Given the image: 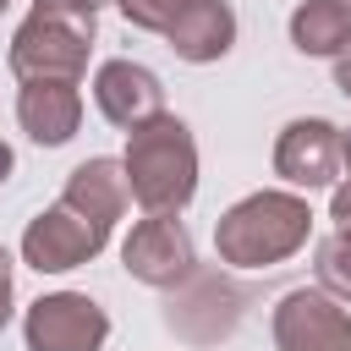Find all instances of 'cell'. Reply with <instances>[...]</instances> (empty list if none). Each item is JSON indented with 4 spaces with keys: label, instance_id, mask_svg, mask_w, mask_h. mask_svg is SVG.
Here are the masks:
<instances>
[{
    "label": "cell",
    "instance_id": "obj_1",
    "mask_svg": "<svg viewBox=\"0 0 351 351\" xmlns=\"http://www.w3.org/2000/svg\"><path fill=\"white\" fill-rule=\"evenodd\" d=\"M121 170H126L132 203L143 214H181L197 197V143H192V126L165 110L148 126L126 132Z\"/></svg>",
    "mask_w": 351,
    "mask_h": 351
},
{
    "label": "cell",
    "instance_id": "obj_8",
    "mask_svg": "<svg viewBox=\"0 0 351 351\" xmlns=\"http://www.w3.org/2000/svg\"><path fill=\"white\" fill-rule=\"evenodd\" d=\"M340 126H329L324 115H302L274 137V176L302 186V192H335L340 186Z\"/></svg>",
    "mask_w": 351,
    "mask_h": 351
},
{
    "label": "cell",
    "instance_id": "obj_5",
    "mask_svg": "<svg viewBox=\"0 0 351 351\" xmlns=\"http://www.w3.org/2000/svg\"><path fill=\"white\" fill-rule=\"evenodd\" d=\"M121 269L137 280V285H154V291H181L192 274H197V252H192V236L176 214H143L132 225V236L121 241Z\"/></svg>",
    "mask_w": 351,
    "mask_h": 351
},
{
    "label": "cell",
    "instance_id": "obj_6",
    "mask_svg": "<svg viewBox=\"0 0 351 351\" xmlns=\"http://www.w3.org/2000/svg\"><path fill=\"white\" fill-rule=\"evenodd\" d=\"M27 351H104L110 313L82 291H49L22 313Z\"/></svg>",
    "mask_w": 351,
    "mask_h": 351
},
{
    "label": "cell",
    "instance_id": "obj_3",
    "mask_svg": "<svg viewBox=\"0 0 351 351\" xmlns=\"http://www.w3.org/2000/svg\"><path fill=\"white\" fill-rule=\"evenodd\" d=\"M93 38H99V11L77 0H33L11 33L5 60L16 82H82Z\"/></svg>",
    "mask_w": 351,
    "mask_h": 351
},
{
    "label": "cell",
    "instance_id": "obj_10",
    "mask_svg": "<svg viewBox=\"0 0 351 351\" xmlns=\"http://www.w3.org/2000/svg\"><path fill=\"white\" fill-rule=\"evenodd\" d=\"M241 318V291H230L219 274H192L181 291H170V307H165V324L186 340H219L230 335Z\"/></svg>",
    "mask_w": 351,
    "mask_h": 351
},
{
    "label": "cell",
    "instance_id": "obj_19",
    "mask_svg": "<svg viewBox=\"0 0 351 351\" xmlns=\"http://www.w3.org/2000/svg\"><path fill=\"white\" fill-rule=\"evenodd\" d=\"M335 88H340V93L351 99V49H346V55L335 60Z\"/></svg>",
    "mask_w": 351,
    "mask_h": 351
},
{
    "label": "cell",
    "instance_id": "obj_4",
    "mask_svg": "<svg viewBox=\"0 0 351 351\" xmlns=\"http://www.w3.org/2000/svg\"><path fill=\"white\" fill-rule=\"evenodd\" d=\"M104 241H110V225H99L77 203L55 197L49 208H38L27 219V230H22V263L38 269V274H66V269H82L88 258H99Z\"/></svg>",
    "mask_w": 351,
    "mask_h": 351
},
{
    "label": "cell",
    "instance_id": "obj_20",
    "mask_svg": "<svg viewBox=\"0 0 351 351\" xmlns=\"http://www.w3.org/2000/svg\"><path fill=\"white\" fill-rule=\"evenodd\" d=\"M11 165H16V159H11V143L0 137V186H5V176H11Z\"/></svg>",
    "mask_w": 351,
    "mask_h": 351
},
{
    "label": "cell",
    "instance_id": "obj_24",
    "mask_svg": "<svg viewBox=\"0 0 351 351\" xmlns=\"http://www.w3.org/2000/svg\"><path fill=\"white\" fill-rule=\"evenodd\" d=\"M340 5H346V11H351V0H340Z\"/></svg>",
    "mask_w": 351,
    "mask_h": 351
},
{
    "label": "cell",
    "instance_id": "obj_23",
    "mask_svg": "<svg viewBox=\"0 0 351 351\" xmlns=\"http://www.w3.org/2000/svg\"><path fill=\"white\" fill-rule=\"evenodd\" d=\"M5 5H11V0H0V11H5Z\"/></svg>",
    "mask_w": 351,
    "mask_h": 351
},
{
    "label": "cell",
    "instance_id": "obj_14",
    "mask_svg": "<svg viewBox=\"0 0 351 351\" xmlns=\"http://www.w3.org/2000/svg\"><path fill=\"white\" fill-rule=\"evenodd\" d=\"M291 44L307 60H340L351 49V11L340 0H302L291 11Z\"/></svg>",
    "mask_w": 351,
    "mask_h": 351
},
{
    "label": "cell",
    "instance_id": "obj_12",
    "mask_svg": "<svg viewBox=\"0 0 351 351\" xmlns=\"http://www.w3.org/2000/svg\"><path fill=\"white\" fill-rule=\"evenodd\" d=\"M165 44L181 60H192V66H208V60L230 55V44H236V11H230V0H197V5H186L176 16V27L165 33Z\"/></svg>",
    "mask_w": 351,
    "mask_h": 351
},
{
    "label": "cell",
    "instance_id": "obj_13",
    "mask_svg": "<svg viewBox=\"0 0 351 351\" xmlns=\"http://www.w3.org/2000/svg\"><path fill=\"white\" fill-rule=\"evenodd\" d=\"M60 197H66V203H77L82 214H93L99 225H110V230H115V219H121V214H126V203H132V186H126L121 159L93 154V159H82V165L66 176Z\"/></svg>",
    "mask_w": 351,
    "mask_h": 351
},
{
    "label": "cell",
    "instance_id": "obj_11",
    "mask_svg": "<svg viewBox=\"0 0 351 351\" xmlns=\"http://www.w3.org/2000/svg\"><path fill=\"white\" fill-rule=\"evenodd\" d=\"M16 121L38 148H66L82 126L77 82H22L16 88Z\"/></svg>",
    "mask_w": 351,
    "mask_h": 351
},
{
    "label": "cell",
    "instance_id": "obj_17",
    "mask_svg": "<svg viewBox=\"0 0 351 351\" xmlns=\"http://www.w3.org/2000/svg\"><path fill=\"white\" fill-rule=\"evenodd\" d=\"M329 219H335V230L351 236V181H340V186L329 192Z\"/></svg>",
    "mask_w": 351,
    "mask_h": 351
},
{
    "label": "cell",
    "instance_id": "obj_7",
    "mask_svg": "<svg viewBox=\"0 0 351 351\" xmlns=\"http://www.w3.org/2000/svg\"><path fill=\"white\" fill-rule=\"evenodd\" d=\"M269 335H274V351H351V313L329 291L296 285L274 302Z\"/></svg>",
    "mask_w": 351,
    "mask_h": 351
},
{
    "label": "cell",
    "instance_id": "obj_9",
    "mask_svg": "<svg viewBox=\"0 0 351 351\" xmlns=\"http://www.w3.org/2000/svg\"><path fill=\"white\" fill-rule=\"evenodd\" d=\"M93 104H99V115H104L110 126L137 132V126H148L154 115H165V82H159L143 60L115 55V60H104V66L93 71Z\"/></svg>",
    "mask_w": 351,
    "mask_h": 351
},
{
    "label": "cell",
    "instance_id": "obj_15",
    "mask_svg": "<svg viewBox=\"0 0 351 351\" xmlns=\"http://www.w3.org/2000/svg\"><path fill=\"white\" fill-rule=\"evenodd\" d=\"M313 274H318V291H329L335 302H351V236L346 230H329L313 247Z\"/></svg>",
    "mask_w": 351,
    "mask_h": 351
},
{
    "label": "cell",
    "instance_id": "obj_2",
    "mask_svg": "<svg viewBox=\"0 0 351 351\" xmlns=\"http://www.w3.org/2000/svg\"><path fill=\"white\" fill-rule=\"evenodd\" d=\"M313 236V208L296 192H247L214 219V252L230 269H274Z\"/></svg>",
    "mask_w": 351,
    "mask_h": 351
},
{
    "label": "cell",
    "instance_id": "obj_21",
    "mask_svg": "<svg viewBox=\"0 0 351 351\" xmlns=\"http://www.w3.org/2000/svg\"><path fill=\"white\" fill-rule=\"evenodd\" d=\"M340 159H346V170H351V126L340 132Z\"/></svg>",
    "mask_w": 351,
    "mask_h": 351
},
{
    "label": "cell",
    "instance_id": "obj_22",
    "mask_svg": "<svg viewBox=\"0 0 351 351\" xmlns=\"http://www.w3.org/2000/svg\"><path fill=\"white\" fill-rule=\"evenodd\" d=\"M77 5H88V11H99V5H110V0H77Z\"/></svg>",
    "mask_w": 351,
    "mask_h": 351
},
{
    "label": "cell",
    "instance_id": "obj_18",
    "mask_svg": "<svg viewBox=\"0 0 351 351\" xmlns=\"http://www.w3.org/2000/svg\"><path fill=\"white\" fill-rule=\"evenodd\" d=\"M11 307H16V285H11V252L0 247V329L11 324Z\"/></svg>",
    "mask_w": 351,
    "mask_h": 351
},
{
    "label": "cell",
    "instance_id": "obj_16",
    "mask_svg": "<svg viewBox=\"0 0 351 351\" xmlns=\"http://www.w3.org/2000/svg\"><path fill=\"white\" fill-rule=\"evenodd\" d=\"M186 5H197V0H115L126 27H137V33H170Z\"/></svg>",
    "mask_w": 351,
    "mask_h": 351
}]
</instances>
